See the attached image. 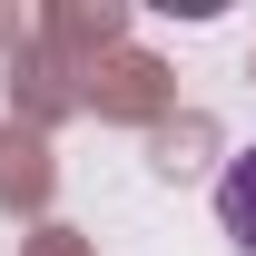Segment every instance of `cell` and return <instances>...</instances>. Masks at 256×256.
Listing matches in <instances>:
<instances>
[{
  "mask_svg": "<svg viewBox=\"0 0 256 256\" xmlns=\"http://www.w3.org/2000/svg\"><path fill=\"white\" fill-rule=\"evenodd\" d=\"M217 217H226V236L256 256V148H246V158H226V178H217Z\"/></svg>",
  "mask_w": 256,
  "mask_h": 256,
  "instance_id": "1",
  "label": "cell"
}]
</instances>
